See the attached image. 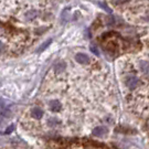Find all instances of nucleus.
<instances>
[{
    "instance_id": "2",
    "label": "nucleus",
    "mask_w": 149,
    "mask_h": 149,
    "mask_svg": "<svg viewBox=\"0 0 149 149\" xmlns=\"http://www.w3.org/2000/svg\"><path fill=\"white\" fill-rule=\"evenodd\" d=\"M92 134L94 136H97V137H103L104 135L107 134V128L104 127V126H97V127H95L93 129Z\"/></svg>"
},
{
    "instance_id": "10",
    "label": "nucleus",
    "mask_w": 149,
    "mask_h": 149,
    "mask_svg": "<svg viewBox=\"0 0 149 149\" xmlns=\"http://www.w3.org/2000/svg\"><path fill=\"white\" fill-rule=\"evenodd\" d=\"M61 19L63 20V23H65V22L69 20V9H64V10L62 11V16H61Z\"/></svg>"
},
{
    "instance_id": "14",
    "label": "nucleus",
    "mask_w": 149,
    "mask_h": 149,
    "mask_svg": "<svg viewBox=\"0 0 149 149\" xmlns=\"http://www.w3.org/2000/svg\"><path fill=\"white\" fill-rule=\"evenodd\" d=\"M114 1H115L116 3H123V2H127L128 0H114ZM115 2H114V3H115Z\"/></svg>"
},
{
    "instance_id": "6",
    "label": "nucleus",
    "mask_w": 149,
    "mask_h": 149,
    "mask_svg": "<svg viewBox=\"0 0 149 149\" xmlns=\"http://www.w3.org/2000/svg\"><path fill=\"white\" fill-rule=\"evenodd\" d=\"M139 68H140V71H141L143 73L149 75V62H145V61H143L141 63L139 64Z\"/></svg>"
},
{
    "instance_id": "13",
    "label": "nucleus",
    "mask_w": 149,
    "mask_h": 149,
    "mask_svg": "<svg viewBox=\"0 0 149 149\" xmlns=\"http://www.w3.org/2000/svg\"><path fill=\"white\" fill-rule=\"evenodd\" d=\"M91 51L95 54V55H98V54H100V52H98V49L96 48L95 45H91Z\"/></svg>"
},
{
    "instance_id": "11",
    "label": "nucleus",
    "mask_w": 149,
    "mask_h": 149,
    "mask_svg": "<svg viewBox=\"0 0 149 149\" xmlns=\"http://www.w3.org/2000/svg\"><path fill=\"white\" fill-rule=\"evenodd\" d=\"M52 42V40H51V39H49L48 41H47V42L45 43H43L42 45H41V48L40 49H38V52H41V51H43V50H44V49L47 48V47H48L49 44H50V43Z\"/></svg>"
},
{
    "instance_id": "9",
    "label": "nucleus",
    "mask_w": 149,
    "mask_h": 149,
    "mask_svg": "<svg viewBox=\"0 0 149 149\" xmlns=\"http://www.w3.org/2000/svg\"><path fill=\"white\" fill-rule=\"evenodd\" d=\"M64 68H65V64L64 63L55 64V66H54V72H55V73H62V71L64 70Z\"/></svg>"
},
{
    "instance_id": "16",
    "label": "nucleus",
    "mask_w": 149,
    "mask_h": 149,
    "mask_svg": "<svg viewBox=\"0 0 149 149\" xmlns=\"http://www.w3.org/2000/svg\"><path fill=\"white\" fill-rule=\"evenodd\" d=\"M3 105V102H2V100H0V106H2Z\"/></svg>"
},
{
    "instance_id": "5",
    "label": "nucleus",
    "mask_w": 149,
    "mask_h": 149,
    "mask_svg": "<svg viewBox=\"0 0 149 149\" xmlns=\"http://www.w3.org/2000/svg\"><path fill=\"white\" fill-rule=\"evenodd\" d=\"M31 114H32V116L33 117H36V118H41L43 116V111L41 109V108H39V107H34V108H32V111H31Z\"/></svg>"
},
{
    "instance_id": "1",
    "label": "nucleus",
    "mask_w": 149,
    "mask_h": 149,
    "mask_svg": "<svg viewBox=\"0 0 149 149\" xmlns=\"http://www.w3.org/2000/svg\"><path fill=\"white\" fill-rule=\"evenodd\" d=\"M126 86H127L129 90H135L137 85L139 84V80L136 77V76H130V77H128L127 80H126Z\"/></svg>"
},
{
    "instance_id": "4",
    "label": "nucleus",
    "mask_w": 149,
    "mask_h": 149,
    "mask_svg": "<svg viewBox=\"0 0 149 149\" xmlns=\"http://www.w3.org/2000/svg\"><path fill=\"white\" fill-rule=\"evenodd\" d=\"M49 105H50V108H51L53 112H59L60 109L62 108V105H61V103H60L59 100H53V101H51L49 103Z\"/></svg>"
},
{
    "instance_id": "12",
    "label": "nucleus",
    "mask_w": 149,
    "mask_h": 149,
    "mask_svg": "<svg viewBox=\"0 0 149 149\" xmlns=\"http://www.w3.org/2000/svg\"><path fill=\"white\" fill-rule=\"evenodd\" d=\"M15 130V125H10V127H8L7 129H6L5 134L6 135H8V134H11L12 132Z\"/></svg>"
},
{
    "instance_id": "3",
    "label": "nucleus",
    "mask_w": 149,
    "mask_h": 149,
    "mask_svg": "<svg viewBox=\"0 0 149 149\" xmlns=\"http://www.w3.org/2000/svg\"><path fill=\"white\" fill-rule=\"evenodd\" d=\"M75 60H76L80 64H83V65H86V64L90 63L88 56L84 53H77L76 55H75Z\"/></svg>"
},
{
    "instance_id": "7",
    "label": "nucleus",
    "mask_w": 149,
    "mask_h": 149,
    "mask_svg": "<svg viewBox=\"0 0 149 149\" xmlns=\"http://www.w3.org/2000/svg\"><path fill=\"white\" fill-rule=\"evenodd\" d=\"M47 124H48V126H56V125L61 124V120L58 117H50L47 120Z\"/></svg>"
},
{
    "instance_id": "15",
    "label": "nucleus",
    "mask_w": 149,
    "mask_h": 149,
    "mask_svg": "<svg viewBox=\"0 0 149 149\" xmlns=\"http://www.w3.org/2000/svg\"><path fill=\"white\" fill-rule=\"evenodd\" d=\"M3 51H5V47H3V45H2V44H1V43H0V54L2 53V52H3Z\"/></svg>"
},
{
    "instance_id": "8",
    "label": "nucleus",
    "mask_w": 149,
    "mask_h": 149,
    "mask_svg": "<svg viewBox=\"0 0 149 149\" xmlns=\"http://www.w3.org/2000/svg\"><path fill=\"white\" fill-rule=\"evenodd\" d=\"M37 16H38L37 11H28L27 13H26L27 20H34L37 18Z\"/></svg>"
}]
</instances>
